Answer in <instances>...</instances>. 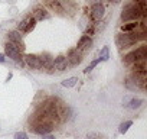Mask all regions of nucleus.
<instances>
[{
  "instance_id": "1",
  "label": "nucleus",
  "mask_w": 147,
  "mask_h": 139,
  "mask_svg": "<svg viewBox=\"0 0 147 139\" xmlns=\"http://www.w3.org/2000/svg\"><path fill=\"white\" fill-rule=\"evenodd\" d=\"M146 39V31H141L140 28L134 32H128V33H118L117 38H115V42L120 48H128L140 41Z\"/></svg>"
},
{
  "instance_id": "2",
  "label": "nucleus",
  "mask_w": 147,
  "mask_h": 139,
  "mask_svg": "<svg viewBox=\"0 0 147 139\" xmlns=\"http://www.w3.org/2000/svg\"><path fill=\"white\" fill-rule=\"evenodd\" d=\"M146 58H147V46H146V45H141V46H138L137 49L128 52V54L124 57L123 61H124L125 65H133L134 62L143 61V59H146Z\"/></svg>"
},
{
  "instance_id": "3",
  "label": "nucleus",
  "mask_w": 147,
  "mask_h": 139,
  "mask_svg": "<svg viewBox=\"0 0 147 139\" xmlns=\"http://www.w3.org/2000/svg\"><path fill=\"white\" fill-rule=\"evenodd\" d=\"M5 54L9 57V58H12L13 61H16V62H19L20 65H23V61H22V52L18 49V46H15L13 44H10V42H7L6 45H5Z\"/></svg>"
},
{
  "instance_id": "4",
  "label": "nucleus",
  "mask_w": 147,
  "mask_h": 139,
  "mask_svg": "<svg viewBox=\"0 0 147 139\" xmlns=\"http://www.w3.org/2000/svg\"><path fill=\"white\" fill-rule=\"evenodd\" d=\"M7 38H9V42L13 44L15 46H18V49H19L20 52L25 51V44H23V39H22L20 32H18V31H12V32H9Z\"/></svg>"
},
{
  "instance_id": "5",
  "label": "nucleus",
  "mask_w": 147,
  "mask_h": 139,
  "mask_svg": "<svg viewBox=\"0 0 147 139\" xmlns=\"http://www.w3.org/2000/svg\"><path fill=\"white\" fill-rule=\"evenodd\" d=\"M68 67H69V64H68V59H66V57H63V55H59V57L53 58L52 68H53V70H56L58 73L66 71V70H68Z\"/></svg>"
},
{
  "instance_id": "6",
  "label": "nucleus",
  "mask_w": 147,
  "mask_h": 139,
  "mask_svg": "<svg viewBox=\"0 0 147 139\" xmlns=\"http://www.w3.org/2000/svg\"><path fill=\"white\" fill-rule=\"evenodd\" d=\"M25 64L32 68V70H42V62H40V58L39 55H35V54H28L25 57Z\"/></svg>"
},
{
  "instance_id": "7",
  "label": "nucleus",
  "mask_w": 147,
  "mask_h": 139,
  "mask_svg": "<svg viewBox=\"0 0 147 139\" xmlns=\"http://www.w3.org/2000/svg\"><path fill=\"white\" fill-rule=\"evenodd\" d=\"M52 129H53V126H51L48 123H30V130H33L35 133L42 135V136L51 133Z\"/></svg>"
},
{
  "instance_id": "8",
  "label": "nucleus",
  "mask_w": 147,
  "mask_h": 139,
  "mask_svg": "<svg viewBox=\"0 0 147 139\" xmlns=\"http://www.w3.org/2000/svg\"><path fill=\"white\" fill-rule=\"evenodd\" d=\"M35 26H36V20H35L32 16H29V18L23 19V20L19 23L18 32H32V31L35 29Z\"/></svg>"
},
{
  "instance_id": "9",
  "label": "nucleus",
  "mask_w": 147,
  "mask_h": 139,
  "mask_svg": "<svg viewBox=\"0 0 147 139\" xmlns=\"http://www.w3.org/2000/svg\"><path fill=\"white\" fill-rule=\"evenodd\" d=\"M104 13H105V7L100 2H97V3H94L91 6V18H92V20H101Z\"/></svg>"
},
{
  "instance_id": "10",
  "label": "nucleus",
  "mask_w": 147,
  "mask_h": 139,
  "mask_svg": "<svg viewBox=\"0 0 147 139\" xmlns=\"http://www.w3.org/2000/svg\"><path fill=\"white\" fill-rule=\"evenodd\" d=\"M66 59H68V64L69 65H78L82 61V52H80L77 48L75 49H71L68 52V55H66Z\"/></svg>"
},
{
  "instance_id": "11",
  "label": "nucleus",
  "mask_w": 147,
  "mask_h": 139,
  "mask_svg": "<svg viewBox=\"0 0 147 139\" xmlns=\"http://www.w3.org/2000/svg\"><path fill=\"white\" fill-rule=\"evenodd\" d=\"M91 45H92V41H91V38L84 35V36H81V39L78 41L77 49H78L80 52H84V51H87L88 48H91Z\"/></svg>"
},
{
  "instance_id": "12",
  "label": "nucleus",
  "mask_w": 147,
  "mask_h": 139,
  "mask_svg": "<svg viewBox=\"0 0 147 139\" xmlns=\"http://www.w3.org/2000/svg\"><path fill=\"white\" fill-rule=\"evenodd\" d=\"M32 18H33L36 22H39V20H45V19H48V18H49V13H48V10L43 9V7H36V9L33 10Z\"/></svg>"
},
{
  "instance_id": "13",
  "label": "nucleus",
  "mask_w": 147,
  "mask_h": 139,
  "mask_svg": "<svg viewBox=\"0 0 147 139\" xmlns=\"http://www.w3.org/2000/svg\"><path fill=\"white\" fill-rule=\"evenodd\" d=\"M45 3H46V6H49L55 12H59V13L63 12V6L61 3V0H45Z\"/></svg>"
},
{
  "instance_id": "14",
  "label": "nucleus",
  "mask_w": 147,
  "mask_h": 139,
  "mask_svg": "<svg viewBox=\"0 0 147 139\" xmlns=\"http://www.w3.org/2000/svg\"><path fill=\"white\" fill-rule=\"evenodd\" d=\"M140 28V22H127L121 26V32L123 33H128V32H134Z\"/></svg>"
},
{
  "instance_id": "15",
  "label": "nucleus",
  "mask_w": 147,
  "mask_h": 139,
  "mask_svg": "<svg viewBox=\"0 0 147 139\" xmlns=\"http://www.w3.org/2000/svg\"><path fill=\"white\" fill-rule=\"evenodd\" d=\"M131 67H133V73H143V71H146V59L134 62Z\"/></svg>"
},
{
  "instance_id": "16",
  "label": "nucleus",
  "mask_w": 147,
  "mask_h": 139,
  "mask_svg": "<svg viewBox=\"0 0 147 139\" xmlns=\"http://www.w3.org/2000/svg\"><path fill=\"white\" fill-rule=\"evenodd\" d=\"M77 81H78L77 77H71V78L63 80V81H62V86H63V87H74V86L77 84Z\"/></svg>"
},
{
  "instance_id": "17",
  "label": "nucleus",
  "mask_w": 147,
  "mask_h": 139,
  "mask_svg": "<svg viewBox=\"0 0 147 139\" xmlns=\"http://www.w3.org/2000/svg\"><path fill=\"white\" fill-rule=\"evenodd\" d=\"M141 104H143V100H141V99H131L127 106H128L130 109H138Z\"/></svg>"
},
{
  "instance_id": "18",
  "label": "nucleus",
  "mask_w": 147,
  "mask_h": 139,
  "mask_svg": "<svg viewBox=\"0 0 147 139\" xmlns=\"http://www.w3.org/2000/svg\"><path fill=\"white\" fill-rule=\"evenodd\" d=\"M133 125V122L131 120H127V122H123L121 125H120V127H118V132L120 133H125L127 130H128V127Z\"/></svg>"
},
{
  "instance_id": "19",
  "label": "nucleus",
  "mask_w": 147,
  "mask_h": 139,
  "mask_svg": "<svg viewBox=\"0 0 147 139\" xmlns=\"http://www.w3.org/2000/svg\"><path fill=\"white\" fill-rule=\"evenodd\" d=\"M85 139H104V135L102 133H98V132H91L87 135Z\"/></svg>"
},
{
  "instance_id": "20",
  "label": "nucleus",
  "mask_w": 147,
  "mask_h": 139,
  "mask_svg": "<svg viewBox=\"0 0 147 139\" xmlns=\"http://www.w3.org/2000/svg\"><path fill=\"white\" fill-rule=\"evenodd\" d=\"M100 61H101L100 58H98V59H94V61H92V62H91V64H90V65H88V67L84 70V73H85V74H88V73L91 71V70H92L94 67H97V65H98V62H100Z\"/></svg>"
},
{
  "instance_id": "21",
  "label": "nucleus",
  "mask_w": 147,
  "mask_h": 139,
  "mask_svg": "<svg viewBox=\"0 0 147 139\" xmlns=\"http://www.w3.org/2000/svg\"><path fill=\"white\" fill-rule=\"evenodd\" d=\"M108 58H110V54H108V46H104L102 48V51H101V61H108Z\"/></svg>"
},
{
  "instance_id": "22",
  "label": "nucleus",
  "mask_w": 147,
  "mask_h": 139,
  "mask_svg": "<svg viewBox=\"0 0 147 139\" xmlns=\"http://www.w3.org/2000/svg\"><path fill=\"white\" fill-rule=\"evenodd\" d=\"M15 139H29L28 135L25 132H16L15 133Z\"/></svg>"
},
{
  "instance_id": "23",
  "label": "nucleus",
  "mask_w": 147,
  "mask_h": 139,
  "mask_svg": "<svg viewBox=\"0 0 147 139\" xmlns=\"http://www.w3.org/2000/svg\"><path fill=\"white\" fill-rule=\"evenodd\" d=\"M92 33H94V26H90V28L85 31V36H90V38H91Z\"/></svg>"
},
{
  "instance_id": "24",
  "label": "nucleus",
  "mask_w": 147,
  "mask_h": 139,
  "mask_svg": "<svg viewBox=\"0 0 147 139\" xmlns=\"http://www.w3.org/2000/svg\"><path fill=\"white\" fill-rule=\"evenodd\" d=\"M43 139H55V136H52V135H43Z\"/></svg>"
},
{
  "instance_id": "25",
  "label": "nucleus",
  "mask_w": 147,
  "mask_h": 139,
  "mask_svg": "<svg viewBox=\"0 0 147 139\" xmlns=\"http://www.w3.org/2000/svg\"><path fill=\"white\" fill-rule=\"evenodd\" d=\"M0 62H5V55L0 54Z\"/></svg>"
},
{
  "instance_id": "26",
  "label": "nucleus",
  "mask_w": 147,
  "mask_h": 139,
  "mask_svg": "<svg viewBox=\"0 0 147 139\" xmlns=\"http://www.w3.org/2000/svg\"><path fill=\"white\" fill-rule=\"evenodd\" d=\"M110 2H114V3H118V2H120V0H110Z\"/></svg>"
},
{
  "instance_id": "27",
  "label": "nucleus",
  "mask_w": 147,
  "mask_h": 139,
  "mask_svg": "<svg viewBox=\"0 0 147 139\" xmlns=\"http://www.w3.org/2000/svg\"><path fill=\"white\" fill-rule=\"evenodd\" d=\"M88 2H95L97 3V0H88Z\"/></svg>"
}]
</instances>
